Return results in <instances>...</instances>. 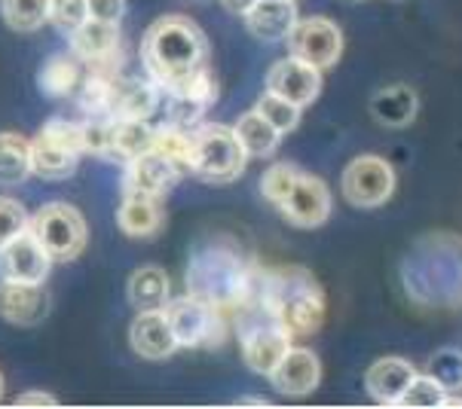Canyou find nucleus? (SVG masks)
<instances>
[{"mask_svg": "<svg viewBox=\"0 0 462 409\" xmlns=\"http://www.w3.org/2000/svg\"><path fill=\"white\" fill-rule=\"evenodd\" d=\"M43 135H50V138H56L59 144H65L70 147V150H77V153H86V144H83V123H70V120H50L43 125Z\"/></svg>", "mask_w": 462, "mask_h": 409, "instance_id": "e433bc0d", "label": "nucleus"}, {"mask_svg": "<svg viewBox=\"0 0 462 409\" xmlns=\"http://www.w3.org/2000/svg\"><path fill=\"white\" fill-rule=\"evenodd\" d=\"M266 89L276 92V95L291 101L297 107H307L322 92V70L288 55V59L276 61V65L266 70Z\"/></svg>", "mask_w": 462, "mask_h": 409, "instance_id": "4468645a", "label": "nucleus"}, {"mask_svg": "<svg viewBox=\"0 0 462 409\" xmlns=\"http://www.w3.org/2000/svg\"><path fill=\"white\" fill-rule=\"evenodd\" d=\"M0 397H4V373H0Z\"/></svg>", "mask_w": 462, "mask_h": 409, "instance_id": "79ce46f5", "label": "nucleus"}, {"mask_svg": "<svg viewBox=\"0 0 462 409\" xmlns=\"http://www.w3.org/2000/svg\"><path fill=\"white\" fill-rule=\"evenodd\" d=\"M254 110L263 116L266 123L276 125L279 135H288V132H294L297 123H300V110L303 107H297V105H291V101H285L282 95H276V92L266 89V95H261V101H257Z\"/></svg>", "mask_w": 462, "mask_h": 409, "instance_id": "2f4dec72", "label": "nucleus"}, {"mask_svg": "<svg viewBox=\"0 0 462 409\" xmlns=\"http://www.w3.org/2000/svg\"><path fill=\"white\" fill-rule=\"evenodd\" d=\"M239 314L248 318V327L242 330V358H245V364L252 367L254 373L270 376L279 360L285 358V351L291 349V336L266 314L261 303L248 305V309H242Z\"/></svg>", "mask_w": 462, "mask_h": 409, "instance_id": "0eeeda50", "label": "nucleus"}, {"mask_svg": "<svg viewBox=\"0 0 462 409\" xmlns=\"http://www.w3.org/2000/svg\"><path fill=\"white\" fill-rule=\"evenodd\" d=\"M31 223L28 211L22 202L10 199V195H0V248L10 239H15L19 232H25Z\"/></svg>", "mask_w": 462, "mask_h": 409, "instance_id": "f704fd0d", "label": "nucleus"}, {"mask_svg": "<svg viewBox=\"0 0 462 409\" xmlns=\"http://www.w3.org/2000/svg\"><path fill=\"white\" fill-rule=\"evenodd\" d=\"M261 275L233 241H202L187 266V294L221 314L242 312L261 296Z\"/></svg>", "mask_w": 462, "mask_h": 409, "instance_id": "f257e3e1", "label": "nucleus"}, {"mask_svg": "<svg viewBox=\"0 0 462 409\" xmlns=\"http://www.w3.org/2000/svg\"><path fill=\"white\" fill-rule=\"evenodd\" d=\"M28 144H31V175H37L43 180H65L77 171L80 153L59 144L56 138L41 132V135L34 141H28Z\"/></svg>", "mask_w": 462, "mask_h": 409, "instance_id": "412c9836", "label": "nucleus"}, {"mask_svg": "<svg viewBox=\"0 0 462 409\" xmlns=\"http://www.w3.org/2000/svg\"><path fill=\"white\" fill-rule=\"evenodd\" d=\"M356 4H358V0H356Z\"/></svg>", "mask_w": 462, "mask_h": 409, "instance_id": "37998d69", "label": "nucleus"}, {"mask_svg": "<svg viewBox=\"0 0 462 409\" xmlns=\"http://www.w3.org/2000/svg\"><path fill=\"white\" fill-rule=\"evenodd\" d=\"M116 226L132 239H151L162 226V208L153 195H123V204L116 211Z\"/></svg>", "mask_w": 462, "mask_h": 409, "instance_id": "b1692460", "label": "nucleus"}, {"mask_svg": "<svg viewBox=\"0 0 462 409\" xmlns=\"http://www.w3.org/2000/svg\"><path fill=\"white\" fill-rule=\"evenodd\" d=\"M31 175V144L15 132H0V186H19Z\"/></svg>", "mask_w": 462, "mask_h": 409, "instance_id": "cd10ccee", "label": "nucleus"}, {"mask_svg": "<svg viewBox=\"0 0 462 409\" xmlns=\"http://www.w3.org/2000/svg\"><path fill=\"white\" fill-rule=\"evenodd\" d=\"M52 269V257L46 254L37 235L25 230L0 248V281H28L43 285Z\"/></svg>", "mask_w": 462, "mask_h": 409, "instance_id": "9b49d317", "label": "nucleus"}, {"mask_svg": "<svg viewBox=\"0 0 462 409\" xmlns=\"http://www.w3.org/2000/svg\"><path fill=\"white\" fill-rule=\"evenodd\" d=\"M52 309V296L43 285H28V281H0V318L10 324L31 327Z\"/></svg>", "mask_w": 462, "mask_h": 409, "instance_id": "dca6fc26", "label": "nucleus"}, {"mask_svg": "<svg viewBox=\"0 0 462 409\" xmlns=\"http://www.w3.org/2000/svg\"><path fill=\"white\" fill-rule=\"evenodd\" d=\"M448 404V388L438 385L432 376H413V382L407 385V391L398 400V406H407V409H441Z\"/></svg>", "mask_w": 462, "mask_h": 409, "instance_id": "7c9ffc66", "label": "nucleus"}, {"mask_svg": "<svg viewBox=\"0 0 462 409\" xmlns=\"http://www.w3.org/2000/svg\"><path fill=\"white\" fill-rule=\"evenodd\" d=\"M276 208L288 223L300 226V230H316V226H322L331 217V193H328V186L319 177L300 171L291 184V190H288V195Z\"/></svg>", "mask_w": 462, "mask_h": 409, "instance_id": "f8f14e48", "label": "nucleus"}, {"mask_svg": "<svg viewBox=\"0 0 462 409\" xmlns=\"http://www.w3.org/2000/svg\"><path fill=\"white\" fill-rule=\"evenodd\" d=\"M371 114L380 125L404 129V125H411L413 120H417L420 98L411 86H402V83L386 86V89H380L377 95L371 98Z\"/></svg>", "mask_w": 462, "mask_h": 409, "instance_id": "4be33fe9", "label": "nucleus"}, {"mask_svg": "<svg viewBox=\"0 0 462 409\" xmlns=\"http://www.w3.org/2000/svg\"><path fill=\"white\" fill-rule=\"evenodd\" d=\"M0 15L13 31H37L50 22V0H0Z\"/></svg>", "mask_w": 462, "mask_h": 409, "instance_id": "c756f323", "label": "nucleus"}, {"mask_svg": "<svg viewBox=\"0 0 462 409\" xmlns=\"http://www.w3.org/2000/svg\"><path fill=\"white\" fill-rule=\"evenodd\" d=\"M402 285L420 309L462 305V239L453 232H429L413 241L402 259Z\"/></svg>", "mask_w": 462, "mask_h": 409, "instance_id": "f03ea898", "label": "nucleus"}, {"mask_svg": "<svg viewBox=\"0 0 462 409\" xmlns=\"http://www.w3.org/2000/svg\"><path fill=\"white\" fill-rule=\"evenodd\" d=\"M413 376H417V369H413L411 360L380 358L365 373V388L380 406H398V400L407 391V385L413 382Z\"/></svg>", "mask_w": 462, "mask_h": 409, "instance_id": "aec40b11", "label": "nucleus"}, {"mask_svg": "<svg viewBox=\"0 0 462 409\" xmlns=\"http://www.w3.org/2000/svg\"><path fill=\"white\" fill-rule=\"evenodd\" d=\"M395 193V168L380 156H358L343 171V195L356 208H380Z\"/></svg>", "mask_w": 462, "mask_h": 409, "instance_id": "1a4fd4ad", "label": "nucleus"}, {"mask_svg": "<svg viewBox=\"0 0 462 409\" xmlns=\"http://www.w3.org/2000/svg\"><path fill=\"white\" fill-rule=\"evenodd\" d=\"M15 406H56V397L41 395V391H31V395H22L15 400Z\"/></svg>", "mask_w": 462, "mask_h": 409, "instance_id": "58836bf2", "label": "nucleus"}, {"mask_svg": "<svg viewBox=\"0 0 462 409\" xmlns=\"http://www.w3.org/2000/svg\"><path fill=\"white\" fill-rule=\"evenodd\" d=\"M28 230L37 235V241L43 245L46 254L52 257V263H70L83 254L89 230L86 220L74 204L68 202H50L31 217Z\"/></svg>", "mask_w": 462, "mask_h": 409, "instance_id": "423d86ee", "label": "nucleus"}, {"mask_svg": "<svg viewBox=\"0 0 462 409\" xmlns=\"http://www.w3.org/2000/svg\"><path fill=\"white\" fill-rule=\"evenodd\" d=\"M37 86L46 98H68L74 95V89L80 86V65L70 55H56L41 68Z\"/></svg>", "mask_w": 462, "mask_h": 409, "instance_id": "c85d7f7f", "label": "nucleus"}, {"mask_svg": "<svg viewBox=\"0 0 462 409\" xmlns=\"http://www.w3.org/2000/svg\"><path fill=\"white\" fill-rule=\"evenodd\" d=\"M129 342L144 360H166L175 355L178 340L171 333L166 312L151 309V312H138V318L129 327Z\"/></svg>", "mask_w": 462, "mask_h": 409, "instance_id": "a211bd4d", "label": "nucleus"}, {"mask_svg": "<svg viewBox=\"0 0 462 409\" xmlns=\"http://www.w3.org/2000/svg\"><path fill=\"white\" fill-rule=\"evenodd\" d=\"M297 175H300V171H297L294 165H288V162H279V165H273V168H266L263 177H261L263 199L273 202V204H279L288 195V190H291V184L297 180Z\"/></svg>", "mask_w": 462, "mask_h": 409, "instance_id": "72a5a7b5", "label": "nucleus"}, {"mask_svg": "<svg viewBox=\"0 0 462 409\" xmlns=\"http://www.w3.org/2000/svg\"><path fill=\"white\" fill-rule=\"evenodd\" d=\"M233 132H236L242 150H245L252 159H266V156L276 153L279 147V129L273 123H266L257 110H252V114L239 116V123L233 125Z\"/></svg>", "mask_w": 462, "mask_h": 409, "instance_id": "bb28decb", "label": "nucleus"}, {"mask_svg": "<svg viewBox=\"0 0 462 409\" xmlns=\"http://www.w3.org/2000/svg\"><path fill=\"white\" fill-rule=\"evenodd\" d=\"M162 312H166V321L178 340V349H181V345H187V349L217 345L226 336L224 314L190 294L178 296V300H169L162 305Z\"/></svg>", "mask_w": 462, "mask_h": 409, "instance_id": "6e6552de", "label": "nucleus"}, {"mask_svg": "<svg viewBox=\"0 0 462 409\" xmlns=\"http://www.w3.org/2000/svg\"><path fill=\"white\" fill-rule=\"evenodd\" d=\"M288 50H291L294 59L307 61L319 70H328L340 61L343 34L325 15H310V19H297L294 31L288 34Z\"/></svg>", "mask_w": 462, "mask_h": 409, "instance_id": "9d476101", "label": "nucleus"}, {"mask_svg": "<svg viewBox=\"0 0 462 409\" xmlns=\"http://www.w3.org/2000/svg\"><path fill=\"white\" fill-rule=\"evenodd\" d=\"M153 147V125L151 120H114V135H111V150L107 159L116 162H132L135 156L147 153Z\"/></svg>", "mask_w": 462, "mask_h": 409, "instance_id": "a878e982", "label": "nucleus"}, {"mask_svg": "<svg viewBox=\"0 0 462 409\" xmlns=\"http://www.w3.org/2000/svg\"><path fill=\"white\" fill-rule=\"evenodd\" d=\"M206 34L187 15H162L144 31V41H141V61L160 89H169L199 70L206 65Z\"/></svg>", "mask_w": 462, "mask_h": 409, "instance_id": "7ed1b4c3", "label": "nucleus"}, {"mask_svg": "<svg viewBox=\"0 0 462 409\" xmlns=\"http://www.w3.org/2000/svg\"><path fill=\"white\" fill-rule=\"evenodd\" d=\"M89 19V4L86 0H50V22L61 31H77Z\"/></svg>", "mask_w": 462, "mask_h": 409, "instance_id": "c9c22d12", "label": "nucleus"}, {"mask_svg": "<svg viewBox=\"0 0 462 409\" xmlns=\"http://www.w3.org/2000/svg\"><path fill=\"white\" fill-rule=\"evenodd\" d=\"M429 376L450 391H462V351L459 349H441L429 358Z\"/></svg>", "mask_w": 462, "mask_h": 409, "instance_id": "473e14b6", "label": "nucleus"}, {"mask_svg": "<svg viewBox=\"0 0 462 409\" xmlns=\"http://www.w3.org/2000/svg\"><path fill=\"white\" fill-rule=\"evenodd\" d=\"M257 303L291 340L312 336L325 321V290L303 266H279L263 272Z\"/></svg>", "mask_w": 462, "mask_h": 409, "instance_id": "20e7f679", "label": "nucleus"}, {"mask_svg": "<svg viewBox=\"0 0 462 409\" xmlns=\"http://www.w3.org/2000/svg\"><path fill=\"white\" fill-rule=\"evenodd\" d=\"M248 153L233 129L217 123H199L190 132V171L206 184H230L245 171Z\"/></svg>", "mask_w": 462, "mask_h": 409, "instance_id": "39448f33", "label": "nucleus"}, {"mask_svg": "<svg viewBox=\"0 0 462 409\" xmlns=\"http://www.w3.org/2000/svg\"><path fill=\"white\" fill-rule=\"evenodd\" d=\"M162 89L151 77L147 80H116V98H114V120H151L153 110L160 107Z\"/></svg>", "mask_w": 462, "mask_h": 409, "instance_id": "5701e85b", "label": "nucleus"}, {"mask_svg": "<svg viewBox=\"0 0 462 409\" xmlns=\"http://www.w3.org/2000/svg\"><path fill=\"white\" fill-rule=\"evenodd\" d=\"M70 50L80 61L92 65V70H116L120 59V28L114 22L86 19L80 28L70 31Z\"/></svg>", "mask_w": 462, "mask_h": 409, "instance_id": "2eb2a0df", "label": "nucleus"}, {"mask_svg": "<svg viewBox=\"0 0 462 409\" xmlns=\"http://www.w3.org/2000/svg\"><path fill=\"white\" fill-rule=\"evenodd\" d=\"M273 388L288 397L312 395L322 382V364H319L316 351L310 349H288L285 358L279 360L276 369L270 373Z\"/></svg>", "mask_w": 462, "mask_h": 409, "instance_id": "f3484780", "label": "nucleus"}, {"mask_svg": "<svg viewBox=\"0 0 462 409\" xmlns=\"http://www.w3.org/2000/svg\"><path fill=\"white\" fill-rule=\"evenodd\" d=\"M129 303L135 305L138 312H151V309H162L169 303V275L160 266H141L129 275Z\"/></svg>", "mask_w": 462, "mask_h": 409, "instance_id": "393cba45", "label": "nucleus"}, {"mask_svg": "<svg viewBox=\"0 0 462 409\" xmlns=\"http://www.w3.org/2000/svg\"><path fill=\"white\" fill-rule=\"evenodd\" d=\"M184 171L175 162L166 159L162 153H156L153 147L147 153L135 156L126 162V177H123V195H166L171 186L181 180Z\"/></svg>", "mask_w": 462, "mask_h": 409, "instance_id": "ddd939ff", "label": "nucleus"}, {"mask_svg": "<svg viewBox=\"0 0 462 409\" xmlns=\"http://www.w3.org/2000/svg\"><path fill=\"white\" fill-rule=\"evenodd\" d=\"M242 404H248V406H263L266 400H257V397H245V400H242Z\"/></svg>", "mask_w": 462, "mask_h": 409, "instance_id": "a19ab883", "label": "nucleus"}, {"mask_svg": "<svg viewBox=\"0 0 462 409\" xmlns=\"http://www.w3.org/2000/svg\"><path fill=\"white\" fill-rule=\"evenodd\" d=\"M221 4L226 6V10L230 13H239V15H245L248 10H252V6L257 4V0H221Z\"/></svg>", "mask_w": 462, "mask_h": 409, "instance_id": "ea45409f", "label": "nucleus"}, {"mask_svg": "<svg viewBox=\"0 0 462 409\" xmlns=\"http://www.w3.org/2000/svg\"><path fill=\"white\" fill-rule=\"evenodd\" d=\"M297 25V0H257L245 13L248 34L261 43L288 41V34Z\"/></svg>", "mask_w": 462, "mask_h": 409, "instance_id": "6ab92c4d", "label": "nucleus"}, {"mask_svg": "<svg viewBox=\"0 0 462 409\" xmlns=\"http://www.w3.org/2000/svg\"><path fill=\"white\" fill-rule=\"evenodd\" d=\"M89 4V19L98 22H114L120 25L123 15H126V0H86Z\"/></svg>", "mask_w": 462, "mask_h": 409, "instance_id": "4c0bfd02", "label": "nucleus"}]
</instances>
